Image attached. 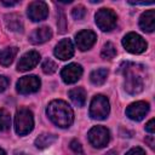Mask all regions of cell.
<instances>
[{
    "label": "cell",
    "instance_id": "obj_4",
    "mask_svg": "<svg viewBox=\"0 0 155 155\" xmlns=\"http://www.w3.org/2000/svg\"><path fill=\"white\" fill-rule=\"evenodd\" d=\"M96 24L98 25V28L103 31H110L111 29L115 28L116 25V21L117 17L115 15V12L110 8H101L97 11L96 16Z\"/></svg>",
    "mask_w": 155,
    "mask_h": 155
},
{
    "label": "cell",
    "instance_id": "obj_33",
    "mask_svg": "<svg viewBox=\"0 0 155 155\" xmlns=\"http://www.w3.org/2000/svg\"><path fill=\"white\" fill-rule=\"evenodd\" d=\"M0 155H6L5 150H4V149H1V148H0Z\"/></svg>",
    "mask_w": 155,
    "mask_h": 155
},
{
    "label": "cell",
    "instance_id": "obj_6",
    "mask_svg": "<svg viewBox=\"0 0 155 155\" xmlns=\"http://www.w3.org/2000/svg\"><path fill=\"white\" fill-rule=\"evenodd\" d=\"M88 142L94 148H104L110 139V133L107 127L103 126H94L88 131Z\"/></svg>",
    "mask_w": 155,
    "mask_h": 155
},
{
    "label": "cell",
    "instance_id": "obj_8",
    "mask_svg": "<svg viewBox=\"0 0 155 155\" xmlns=\"http://www.w3.org/2000/svg\"><path fill=\"white\" fill-rule=\"evenodd\" d=\"M40 79L35 75H28L23 76L17 81V91L22 94H29L34 93L40 88Z\"/></svg>",
    "mask_w": 155,
    "mask_h": 155
},
{
    "label": "cell",
    "instance_id": "obj_30",
    "mask_svg": "<svg viewBox=\"0 0 155 155\" xmlns=\"http://www.w3.org/2000/svg\"><path fill=\"white\" fill-rule=\"evenodd\" d=\"M145 131L149 132L150 134H153V133L155 132V120H154V119H151V120L145 125Z\"/></svg>",
    "mask_w": 155,
    "mask_h": 155
},
{
    "label": "cell",
    "instance_id": "obj_32",
    "mask_svg": "<svg viewBox=\"0 0 155 155\" xmlns=\"http://www.w3.org/2000/svg\"><path fill=\"white\" fill-rule=\"evenodd\" d=\"M17 2H18V1H4V0L1 1V4L5 5V6H13V5H16Z\"/></svg>",
    "mask_w": 155,
    "mask_h": 155
},
{
    "label": "cell",
    "instance_id": "obj_5",
    "mask_svg": "<svg viewBox=\"0 0 155 155\" xmlns=\"http://www.w3.org/2000/svg\"><path fill=\"white\" fill-rule=\"evenodd\" d=\"M122 45L125 47L126 51H128L130 53L133 54H138L142 53L147 50V42L145 40L138 35L137 33H128L124 36L122 39Z\"/></svg>",
    "mask_w": 155,
    "mask_h": 155
},
{
    "label": "cell",
    "instance_id": "obj_15",
    "mask_svg": "<svg viewBox=\"0 0 155 155\" xmlns=\"http://www.w3.org/2000/svg\"><path fill=\"white\" fill-rule=\"evenodd\" d=\"M51 38H52L51 28L50 27H40V28H36L31 31L29 40H30V42L39 45V44H44V42L48 41Z\"/></svg>",
    "mask_w": 155,
    "mask_h": 155
},
{
    "label": "cell",
    "instance_id": "obj_1",
    "mask_svg": "<svg viewBox=\"0 0 155 155\" xmlns=\"http://www.w3.org/2000/svg\"><path fill=\"white\" fill-rule=\"evenodd\" d=\"M46 114L50 120L58 127H69L74 121V113L69 104L62 99H54L48 103Z\"/></svg>",
    "mask_w": 155,
    "mask_h": 155
},
{
    "label": "cell",
    "instance_id": "obj_24",
    "mask_svg": "<svg viewBox=\"0 0 155 155\" xmlns=\"http://www.w3.org/2000/svg\"><path fill=\"white\" fill-rule=\"evenodd\" d=\"M42 71L45 74H53L56 70H57V64L56 62H53L52 59H46L44 63H42Z\"/></svg>",
    "mask_w": 155,
    "mask_h": 155
},
{
    "label": "cell",
    "instance_id": "obj_3",
    "mask_svg": "<svg viewBox=\"0 0 155 155\" xmlns=\"http://www.w3.org/2000/svg\"><path fill=\"white\" fill-rule=\"evenodd\" d=\"M110 111L109 101L103 94H97L93 97L90 104V116L96 120H104Z\"/></svg>",
    "mask_w": 155,
    "mask_h": 155
},
{
    "label": "cell",
    "instance_id": "obj_20",
    "mask_svg": "<svg viewBox=\"0 0 155 155\" xmlns=\"http://www.w3.org/2000/svg\"><path fill=\"white\" fill-rule=\"evenodd\" d=\"M57 140V136L52 133H42L35 139V147L39 149H45L52 145Z\"/></svg>",
    "mask_w": 155,
    "mask_h": 155
},
{
    "label": "cell",
    "instance_id": "obj_2",
    "mask_svg": "<svg viewBox=\"0 0 155 155\" xmlns=\"http://www.w3.org/2000/svg\"><path fill=\"white\" fill-rule=\"evenodd\" d=\"M34 128V117L33 113L27 109L22 108L16 113L15 116V130L16 133L19 136H25L30 133Z\"/></svg>",
    "mask_w": 155,
    "mask_h": 155
},
{
    "label": "cell",
    "instance_id": "obj_19",
    "mask_svg": "<svg viewBox=\"0 0 155 155\" xmlns=\"http://www.w3.org/2000/svg\"><path fill=\"white\" fill-rule=\"evenodd\" d=\"M69 97L70 101L76 105V107H82L86 102V91L82 87H75L69 91Z\"/></svg>",
    "mask_w": 155,
    "mask_h": 155
},
{
    "label": "cell",
    "instance_id": "obj_27",
    "mask_svg": "<svg viewBox=\"0 0 155 155\" xmlns=\"http://www.w3.org/2000/svg\"><path fill=\"white\" fill-rule=\"evenodd\" d=\"M58 29H59V33H64L65 31V17L63 15L62 11H59V18H58Z\"/></svg>",
    "mask_w": 155,
    "mask_h": 155
},
{
    "label": "cell",
    "instance_id": "obj_23",
    "mask_svg": "<svg viewBox=\"0 0 155 155\" xmlns=\"http://www.w3.org/2000/svg\"><path fill=\"white\" fill-rule=\"evenodd\" d=\"M101 56L104 58V59H111L116 56V48L115 46L111 44V42H107L104 44L102 51H101Z\"/></svg>",
    "mask_w": 155,
    "mask_h": 155
},
{
    "label": "cell",
    "instance_id": "obj_25",
    "mask_svg": "<svg viewBox=\"0 0 155 155\" xmlns=\"http://www.w3.org/2000/svg\"><path fill=\"white\" fill-rule=\"evenodd\" d=\"M71 16L75 19H82L86 16V8L82 5H78L71 10Z\"/></svg>",
    "mask_w": 155,
    "mask_h": 155
},
{
    "label": "cell",
    "instance_id": "obj_10",
    "mask_svg": "<svg viewBox=\"0 0 155 155\" xmlns=\"http://www.w3.org/2000/svg\"><path fill=\"white\" fill-rule=\"evenodd\" d=\"M148 111H149V104L147 102L138 101L127 107L126 115L133 121H140L148 114Z\"/></svg>",
    "mask_w": 155,
    "mask_h": 155
},
{
    "label": "cell",
    "instance_id": "obj_21",
    "mask_svg": "<svg viewBox=\"0 0 155 155\" xmlns=\"http://www.w3.org/2000/svg\"><path fill=\"white\" fill-rule=\"evenodd\" d=\"M108 78V69L105 68H98L96 70H93L90 75V80L93 85L96 86H99V85H103L105 82Z\"/></svg>",
    "mask_w": 155,
    "mask_h": 155
},
{
    "label": "cell",
    "instance_id": "obj_13",
    "mask_svg": "<svg viewBox=\"0 0 155 155\" xmlns=\"http://www.w3.org/2000/svg\"><path fill=\"white\" fill-rule=\"evenodd\" d=\"M40 61V54L39 52L36 51H29L27 53H24L18 64H17V70L18 71H27V70H30L33 69L34 67H36V64L39 63Z\"/></svg>",
    "mask_w": 155,
    "mask_h": 155
},
{
    "label": "cell",
    "instance_id": "obj_16",
    "mask_svg": "<svg viewBox=\"0 0 155 155\" xmlns=\"http://www.w3.org/2000/svg\"><path fill=\"white\" fill-rule=\"evenodd\" d=\"M139 27L143 31L153 33L155 29V11L148 10L144 13H142L139 18Z\"/></svg>",
    "mask_w": 155,
    "mask_h": 155
},
{
    "label": "cell",
    "instance_id": "obj_17",
    "mask_svg": "<svg viewBox=\"0 0 155 155\" xmlns=\"http://www.w3.org/2000/svg\"><path fill=\"white\" fill-rule=\"evenodd\" d=\"M5 24H6L7 29H10L11 31H16V33H22L23 31L22 17L17 13L6 15L5 16Z\"/></svg>",
    "mask_w": 155,
    "mask_h": 155
},
{
    "label": "cell",
    "instance_id": "obj_7",
    "mask_svg": "<svg viewBox=\"0 0 155 155\" xmlns=\"http://www.w3.org/2000/svg\"><path fill=\"white\" fill-rule=\"evenodd\" d=\"M126 92L130 94H137L142 92L143 90V79L140 75L136 74L134 71L131 70V68H125V82H124Z\"/></svg>",
    "mask_w": 155,
    "mask_h": 155
},
{
    "label": "cell",
    "instance_id": "obj_12",
    "mask_svg": "<svg viewBox=\"0 0 155 155\" xmlns=\"http://www.w3.org/2000/svg\"><path fill=\"white\" fill-rule=\"evenodd\" d=\"M81 75H82V67L78 63H70L65 65L61 71V76L65 84L76 82L81 78Z\"/></svg>",
    "mask_w": 155,
    "mask_h": 155
},
{
    "label": "cell",
    "instance_id": "obj_9",
    "mask_svg": "<svg viewBox=\"0 0 155 155\" xmlns=\"http://www.w3.org/2000/svg\"><path fill=\"white\" fill-rule=\"evenodd\" d=\"M28 16L31 21H44L48 16V6L44 1H33L28 6Z\"/></svg>",
    "mask_w": 155,
    "mask_h": 155
},
{
    "label": "cell",
    "instance_id": "obj_14",
    "mask_svg": "<svg viewBox=\"0 0 155 155\" xmlns=\"http://www.w3.org/2000/svg\"><path fill=\"white\" fill-rule=\"evenodd\" d=\"M73 54H74V46L69 39L61 40L54 47V56L62 61H67L71 58Z\"/></svg>",
    "mask_w": 155,
    "mask_h": 155
},
{
    "label": "cell",
    "instance_id": "obj_28",
    "mask_svg": "<svg viewBox=\"0 0 155 155\" xmlns=\"http://www.w3.org/2000/svg\"><path fill=\"white\" fill-rule=\"evenodd\" d=\"M10 85V80L8 78H6L5 75H0V93L4 92Z\"/></svg>",
    "mask_w": 155,
    "mask_h": 155
},
{
    "label": "cell",
    "instance_id": "obj_22",
    "mask_svg": "<svg viewBox=\"0 0 155 155\" xmlns=\"http://www.w3.org/2000/svg\"><path fill=\"white\" fill-rule=\"evenodd\" d=\"M11 126V116L6 109H0V131H7Z\"/></svg>",
    "mask_w": 155,
    "mask_h": 155
},
{
    "label": "cell",
    "instance_id": "obj_11",
    "mask_svg": "<svg viewBox=\"0 0 155 155\" xmlns=\"http://www.w3.org/2000/svg\"><path fill=\"white\" fill-rule=\"evenodd\" d=\"M96 40H97V35H96L92 30H88V29L81 30V31H79V33L75 35L76 46H78V48L81 50V51L90 50V48L94 45Z\"/></svg>",
    "mask_w": 155,
    "mask_h": 155
},
{
    "label": "cell",
    "instance_id": "obj_26",
    "mask_svg": "<svg viewBox=\"0 0 155 155\" xmlns=\"http://www.w3.org/2000/svg\"><path fill=\"white\" fill-rule=\"evenodd\" d=\"M69 145L75 155H84V149H82V145L80 144V142H78L76 139H73Z\"/></svg>",
    "mask_w": 155,
    "mask_h": 155
},
{
    "label": "cell",
    "instance_id": "obj_18",
    "mask_svg": "<svg viewBox=\"0 0 155 155\" xmlns=\"http://www.w3.org/2000/svg\"><path fill=\"white\" fill-rule=\"evenodd\" d=\"M17 52H18V48H17L16 46L5 47V48L0 50V64L4 65V67L10 65V64L13 62V59H15Z\"/></svg>",
    "mask_w": 155,
    "mask_h": 155
},
{
    "label": "cell",
    "instance_id": "obj_29",
    "mask_svg": "<svg viewBox=\"0 0 155 155\" xmlns=\"http://www.w3.org/2000/svg\"><path fill=\"white\" fill-rule=\"evenodd\" d=\"M126 155H145V151H144L142 148L136 147V148L130 149V150L126 153Z\"/></svg>",
    "mask_w": 155,
    "mask_h": 155
},
{
    "label": "cell",
    "instance_id": "obj_31",
    "mask_svg": "<svg viewBox=\"0 0 155 155\" xmlns=\"http://www.w3.org/2000/svg\"><path fill=\"white\" fill-rule=\"evenodd\" d=\"M145 142H148V143H149V147H150L151 149L154 148V137H153V136H150L149 138H147V139H145Z\"/></svg>",
    "mask_w": 155,
    "mask_h": 155
}]
</instances>
